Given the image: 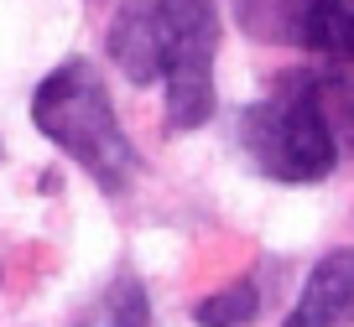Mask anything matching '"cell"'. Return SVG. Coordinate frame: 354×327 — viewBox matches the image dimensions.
<instances>
[{
	"instance_id": "cell-1",
	"label": "cell",
	"mask_w": 354,
	"mask_h": 327,
	"mask_svg": "<svg viewBox=\"0 0 354 327\" xmlns=\"http://www.w3.org/2000/svg\"><path fill=\"white\" fill-rule=\"evenodd\" d=\"M32 120L57 151H68L78 166L88 172V182L100 187L104 197H125L141 172L131 135H125L120 115L110 104L100 68L88 57H68L53 73L37 83L32 94Z\"/></svg>"
},
{
	"instance_id": "cell-2",
	"label": "cell",
	"mask_w": 354,
	"mask_h": 327,
	"mask_svg": "<svg viewBox=\"0 0 354 327\" xmlns=\"http://www.w3.org/2000/svg\"><path fill=\"white\" fill-rule=\"evenodd\" d=\"M240 141L271 182H323L339 161V141L313 104V73H281L271 99L240 115Z\"/></svg>"
},
{
	"instance_id": "cell-3",
	"label": "cell",
	"mask_w": 354,
	"mask_h": 327,
	"mask_svg": "<svg viewBox=\"0 0 354 327\" xmlns=\"http://www.w3.org/2000/svg\"><path fill=\"white\" fill-rule=\"evenodd\" d=\"M172 26L167 57V125L198 130L214 120V52H219V11L214 0H156Z\"/></svg>"
},
{
	"instance_id": "cell-4",
	"label": "cell",
	"mask_w": 354,
	"mask_h": 327,
	"mask_svg": "<svg viewBox=\"0 0 354 327\" xmlns=\"http://www.w3.org/2000/svg\"><path fill=\"white\" fill-rule=\"evenodd\" d=\"M104 47H110V63L120 68L131 83H156V78H167V57H172L167 11L156 0H125L120 11H115L110 32H104Z\"/></svg>"
},
{
	"instance_id": "cell-5",
	"label": "cell",
	"mask_w": 354,
	"mask_h": 327,
	"mask_svg": "<svg viewBox=\"0 0 354 327\" xmlns=\"http://www.w3.org/2000/svg\"><path fill=\"white\" fill-rule=\"evenodd\" d=\"M287 327H354V250H333L308 270Z\"/></svg>"
},
{
	"instance_id": "cell-6",
	"label": "cell",
	"mask_w": 354,
	"mask_h": 327,
	"mask_svg": "<svg viewBox=\"0 0 354 327\" xmlns=\"http://www.w3.org/2000/svg\"><path fill=\"white\" fill-rule=\"evenodd\" d=\"M302 47L328 63H354V0H313L302 16Z\"/></svg>"
},
{
	"instance_id": "cell-7",
	"label": "cell",
	"mask_w": 354,
	"mask_h": 327,
	"mask_svg": "<svg viewBox=\"0 0 354 327\" xmlns=\"http://www.w3.org/2000/svg\"><path fill=\"white\" fill-rule=\"evenodd\" d=\"M313 0H234V26L250 42H302V16Z\"/></svg>"
},
{
	"instance_id": "cell-8",
	"label": "cell",
	"mask_w": 354,
	"mask_h": 327,
	"mask_svg": "<svg viewBox=\"0 0 354 327\" xmlns=\"http://www.w3.org/2000/svg\"><path fill=\"white\" fill-rule=\"evenodd\" d=\"M84 327H151V301L146 286L136 275H120L110 291L94 301V312L84 317Z\"/></svg>"
},
{
	"instance_id": "cell-9",
	"label": "cell",
	"mask_w": 354,
	"mask_h": 327,
	"mask_svg": "<svg viewBox=\"0 0 354 327\" xmlns=\"http://www.w3.org/2000/svg\"><path fill=\"white\" fill-rule=\"evenodd\" d=\"M255 317H261V291L250 281H234V286H224V291L203 296L193 306V322L198 327H250Z\"/></svg>"
}]
</instances>
